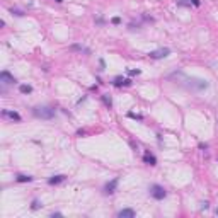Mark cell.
<instances>
[{
    "label": "cell",
    "mask_w": 218,
    "mask_h": 218,
    "mask_svg": "<svg viewBox=\"0 0 218 218\" xmlns=\"http://www.w3.org/2000/svg\"><path fill=\"white\" fill-rule=\"evenodd\" d=\"M33 113H34V116L43 118V119H51V118H55V109H53V107H48V106H44V107H34Z\"/></svg>",
    "instance_id": "obj_1"
},
{
    "label": "cell",
    "mask_w": 218,
    "mask_h": 218,
    "mask_svg": "<svg viewBox=\"0 0 218 218\" xmlns=\"http://www.w3.org/2000/svg\"><path fill=\"white\" fill-rule=\"evenodd\" d=\"M150 194H152V198H155V199H164V198L167 196L165 189H164L162 186H158V184H154V186H152Z\"/></svg>",
    "instance_id": "obj_2"
},
{
    "label": "cell",
    "mask_w": 218,
    "mask_h": 218,
    "mask_svg": "<svg viewBox=\"0 0 218 218\" xmlns=\"http://www.w3.org/2000/svg\"><path fill=\"white\" fill-rule=\"evenodd\" d=\"M170 53L169 48H162V50H157V51H152L150 53V58H154V60H158V58H164Z\"/></svg>",
    "instance_id": "obj_3"
},
{
    "label": "cell",
    "mask_w": 218,
    "mask_h": 218,
    "mask_svg": "<svg viewBox=\"0 0 218 218\" xmlns=\"http://www.w3.org/2000/svg\"><path fill=\"white\" fill-rule=\"evenodd\" d=\"M2 116H3V118H9V119H12V121H21V114L15 113V111L3 109V111H2Z\"/></svg>",
    "instance_id": "obj_4"
},
{
    "label": "cell",
    "mask_w": 218,
    "mask_h": 218,
    "mask_svg": "<svg viewBox=\"0 0 218 218\" xmlns=\"http://www.w3.org/2000/svg\"><path fill=\"white\" fill-rule=\"evenodd\" d=\"M0 78H2V82H3V84H15V78H14L12 75L7 72V70H3V72L0 73Z\"/></svg>",
    "instance_id": "obj_5"
},
{
    "label": "cell",
    "mask_w": 218,
    "mask_h": 218,
    "mask_svg": "<svg viewBox=\"0 0 218 218\" xmlns=\"http://www.w3.org/2000/svg\"><path fill=\"white\" fill-rule=\"evenodd\" d=\"M118 181H119V179L114 177L111 182H107V184H106V192H107V194H111V192L116 191V188H118Z\"/></svg>",
    "instance_id": "obj_6"
},
{
    "label": "cell",
    "mask_w": 218,
    "mask_h": 218,
    "mask_svg": "<svg viewBox=\"0 0 218 218\" xmlns=\"http://www.w3.org/2000/svg\"><path fill=\"white\" fill-rule=\"evenodd\" d=\"M118 217H119V218H133V217H135V210H129V208L121 210V211L118 213Z\"/></svg>",
    "instance_id": "obj_7"
},
{
    "label": "cell",
    "mask_w": 218,
    "mask_h": 218,
    "mask_svg": "<svg viewBox=\"0 0 218 218\" xmlns=\"http://www.w3.org/2000/svg\"><path fill=\"white\" fill-rule=\"evenodd\" d=\"M143 162H145V164H148V165H155V164H157L155 157H154L152 154H148V152L143 155Z\"/></svg>",
    "instance_id": "obj_8"
},
{
    "label": "cell",
    "mask_w": 218,
    "mask_h": 218,
    "mask_svg": "<svg viewBox=\"0 0 218 218\" xmlns=\"http://www.w3.org/2000/svg\"><path fill=\"white\" fill-rule=\"evenodd\" d=\"M65 179H66L65 176H53V177H51L50 181H48V182H50L51 186H55V184H60V182H63Z\"/></svg>",
    "instance_id": "obj_9"
},
{
    "label": "cell",
    "mask_w": 218,
    "mask_h": 218,
    "mask_svg": "<svg viewBox=\"0 0 218 218\" xmlns=\"http://www.w3.org/2000/svg\"><path fill=\"white\" fill-rule=\"evenodd\" d=\"M101 99H102V102L106 107H111L113 106V101H111V96L109 94H104V96H101Z\"/></svg>",
    "instance_id": "obj_10"
},
{
    "label": "cell",
    "mask_w": 218,
    "mask_h": 218,
    "mask_svg": "<svg viewBox=\"0 0 218 218\" xmlns=\"http://www.w3.org/2000/svg\"><path fill=\"white\" fill-rule=\"evenodd\" d=\"M131 80H123L121 77H116L114 78V85H129Z\"/></svg>",
    "instance_id": "obj_11"
},
{
    "label": "cell",
    "mask_w": 218,
    "mask_h": 218,
    "mask_svg": "<svg viewBox=\"0 0 218 218\" xmlns=\"http://www.w3.org/2000/svg\"><path fill=\"white\" fill-rule=\"evenodd\" d=\"M31 181H33L31 176H22V174L17 176V182H31Z\"/></svg>",
    "instance_id": "obj_12"
},
{
    "label": "cell",
    "mask_w": 218,
    "mask_h": 218,
    "mask_svg": "<svg viewBox=\"0 0 218 218\" xmlns=\"http://www.w3.org/2000/svg\"><path fill=\"white\" fill-rule=\"evenodd\" d=\"M19 90H21L22 94H31V92H33V87H31V85H21Z\"/></svg>",
    "instance_id": "obj_13"
},
{
    "label": "cell",
    "mask_w": 218,
    "mask_h": 218,
    "mask_svg": "<svg viewBox=\"0 0 218 218\" xmlns=\"http://www.w3.org/2000/svg\"><path fill=\"white\" fill-rule=\"evenodd\" d=\"M70 50H73V51H85V53H89V50H85L84 46H78V44H72Z\"/></svg>",
    "instance_id": "obj_14"
},
{
    "label": "cell",
    "mask_w": 218,
    "mask_h": 218,
    "mask_svg": "<svg viewBox=\"0 0 218 218\" xmlns=\"http://www.w3.org/2000/svg\"><path fill=\"white\" fill-rule=\"evenodd\" d=\"M128 116L131 118V119H143V116H140V114H135V113H128Z\"/></svg>",
    "instance_id": "obj_15"
},
{
    "label": "cell",
    "mask_w": 218,
    "mask_h": 218,
    "mask_svg": "<svg viewBox=\"0 0 218 218\" xmlns=\"http://www.w3.org/2000/svg\"><path fill=\"white\" fill-rule=\"evenodd\" d=\"M39 206H41V205H39L38 201H36V199H34V201H33V206H31V208H33V210H38Z\"/></svg>",
    "instance_id": "obj_16"
},
{
    "label": "cell",
    "mask_w": 218,
    "mask_h": 218,
    "mask_svg": "<svg viewBox=\"0 0 218 218\" xmlns=\"http://www.w3.org/2000/svg\"><path fill=\"white\" fill-rule=\"evenodd\" d=\"M128 73H129V75H138V73H140V70H129Z\"/></svg>",
    "instance_id": "obj_17"
},
{
    "label": "cell",
    "mask_w": 218,
    "mask_h": 218,
    "mask_svg": "<svg viewBox=\"0 0 218 218\" xmlns=\"http://www.w3.org/2000/svg\"><path fill=\"white\" fill-rule=\"evenodd\" d=\"M119 22H121L119 17H113V24H119Z\"/></svg>",
    "instance_id": "obj_18"
},
{
    "label": "cell",
    "mask_w": 218,
    "mask_h": 218,
    "mask_svg": "<svg viewBox=\"0 0 218 218\" xmlns=\"http://www.w3.org/2000/svg\"><path fill=\"white\" fill-rule=\"evenodd\" d=\"M192 2V5H196V7H199V5H201V2H199V0H191Z\"/></svg>",
    "instance_id": "obj_19"
},
{
    "label": "cell",
    "mask_w": 218,
    "mask_h": 218,
    "mask_svg": "<svg viewBox=\"0 0 218 218\" xmlns=\"http://www.w3.org/2000/svg\"><path fill=\"white\" fill-rule=\"evenodd\" d=\"M12 14H15V15H24L21 10H14V9H12Z\"/></svg>",
    "instance_id": "obj_20"
},
{
    "label": "cell",
    "mask_w": 218,
    "mask_h": 218,
    "mask_svg": "<svg viewBox=\"0 0 218 218\" xmlns=\"http://www.w3.org/2000/svg\"><path fill=\"white\" fill-rule=\"evenodd\" d=\"M55 2H58V3H60V2H63V0H55Z\"/></svg>",
    "instance_id": "obj_21"
},
{
    "label": "cell",
    "mask_w": 218,
    "mask_h": 218,
    "mask_svg": "<svg viewBox=\"0 0 218 218\" xmlns=\"http://www.w3.org/2000/svg\"><path fill=\"white\" fill-rule=\"evenodd\" d=\"M217 215H218V210H217Z\"/></svg>",
    "instance_id": "obj_22"
}]
</instances>
